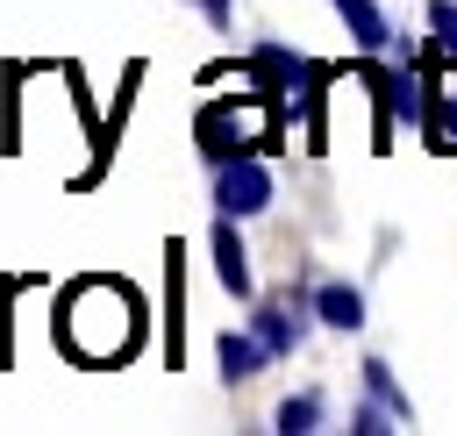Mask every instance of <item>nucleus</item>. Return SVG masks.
Listing matches in <instances>:
<instances>
[{
    "label": "nucleus",
    "mask_w": 457,
    "mask_h": 436,
    "mask_svg": "<svg viewBox=\"0 0 457 436\" xmlns=\"http://www.w3.org/2000/svg\"><path fill=\"white\" fill-rule=\"evenodd\" d=\"M214 365H221V379H228V386H243V379H257V372L271 365V350H264V336H257V329H243V336L228 329V336L214 343Z\"/></svg>",
    "instance_id": "obj_6"
},
{
    "label": "nucleus",
    "mask_w": 457,
    "mask_h": 436,
    "mask_svg": "<svg viewBox=\"0 0 457 436\" xmlns=\"http://www.w3.org/2000/svg\"><path fill=\"white\" fill-rule=\"evenodd\" d=\"M250 329L264 336V350H271V357H293V350H300V336H307V314H300L293 300H264V307L250 314Z\"/></svg>",
    "instance_id": "obj_5"
},
{
    "label": "nucleus",
    "mask_w": 457,
    "mask_h": 436,
    "mask_svg": "<svg viewBox=\"0 0 457 436\" xmlns=\"http://www.w3.org/2000/svg\"><path fill=\"white\" fill-rule=\"evenodd\" d=\"M271 207V172H264V157L250 150V157H221L214 164V214H264Z\"/></svg>",
    "instance_id": "obj_3"
},
{
    "label": "nucleus",
    "mask_w": 457,
    "mask_h": 436,
    "mask_svg": "<svg viewBox=\"0 0 457 436\" xmlns=\"http://www.w3.org/2000/svg\"><path fill=\"white\" fill-rule=\"evenodd\" d=\"M314 314H321L328 329H364V293L343 286V279H328V286L314 293Z\"/></svg>",
    "instance_id": "obj_10"
},
{
    "label": "nucleus",
    "mask_w": 457,
    "mask_h": 436,
    "mask_svg": "<svg viewBox=\"0 0 457 436\" xmlns=\"http://www.w3.org/2000/svg\"><path fill=\"white\" fill-rule=\"evenodd\" d=\"M257 143H271V122H264V107L257 100H214L207 114H200V150L221 164V157H250Z\"/></svg>",
    "instance_id": "obj_2"
},
{
    "label": "nucleus",
    "mask_w": 457,
    "mask_h": 436,
    "mask_svg": "<svg viewBox=\"0 0 457 436\" xmlns=\"http://www.w3.org/2000/svg\"><path fill=\"white\" fill-rule=\"evenodd\" d=\"M200 7H207V21H214V29H228V14H236V0H200Z\"/></svg>",
    "instance_id": "obj_13"
},
{
    "label": "nucleus",
    "mask_w": 457,
    "mask_h": 436,
    "mask_svg": "<svg viewBox=\"0 0 457 436\" xmlns=\"http://www.w3.org/2000/svg\"><path fill=\"white\" fill-rule=\"evenodd\" d=\"M136 329H143V300L121 286V279H79L71 300H64V350L86 357V365H114L136 350Z\"/></svg>",
    "instance_id": "obj_1"
},
{
    "label": "nucleus",
    "mask_w": 457,
    "mask_h": 436,
    "mask_svg": "<svg viewBox=\"0 0 457 436\" xmlns=\"http://www.w3.org/2000/svg\"><path fill=\"white\" fill-rule=\"evenodd\" d=\"M428 36L443 57H457V0H428Z\"/></svg>",
    "instance_id": "obj_12"
},
{
    "label": "nucleus",
    "mask_w": 457,
    "mask_h": 436,
    "mask_svg": "<svg viewBox=\"0 0 457 436\" xmlns=\"http://www.w3.org/2000/svg\"><path fill=\"white\" fill-rule=\"evenodd\" d=\"M321 415H328V400H321L314 386H307V393H286V400H278V429H286V436H307V429H321Z\"/></svg>",
    "instance_id": "obj_11"
},
{
    "label": "nucleus",
    "mask_w": 457,
    "mask_h": 436,
    "mask_svg": "<svg viewBox=\"0 0 457 436\" xmlns=\"http://www.w3.org/2000/svg\"><path fill=\"white\" fill-rule=\"evenodd\" d=\"M328 7L343 14V29H350L357 50H386V43H393V21L378 14V0H328Z\"/></svg>",
    "instance_id": "obj_8"
},
{
    "label": "nucleus",
    "mask_w": 457,
    "mask_h": 436,
    "mask_svg": "<svg viewBox=\"0 0 457 436\" xmlns=\"http://www.w3.org/2000/svg\"><path fill=\"white\" fill-rule=\"evenodd\" d=\"M364 400L393 422V429H414V400L393 386V372H386V357H364Z\"/></svg>",
    "instance_id": "obj_7"
},
{
    "label": "nucleus",
    "mask_w": 457,
    "mask_h": 436,
    "mask_svg": "<svg viewBox=\"0 0 457 436\" xmlns=\"http://www.w3.org/2000/svg\"><path fill=\"white\" fill-rule=\"evenodd\" d=\"M428 136H436V150H457V57H450V71H443V86H428Z\"/></svg>",
    "instance_id": "obj_9"
},
{
    "label": "nucleus",
    "mask_w": 457,
    "mask_h": 436,
    "mask_svg": "<svg viewBox=\"0 0 457 436\" xmlns=\"http://www.w3.org/2000/svg\"><path fill=\"white\" fill-rule=\"evenodd\" d=\"M214 279H221L236 300H250V286H257V279H250V250H243V236H236V214L214 222Z\"/></svg>",
    "instance_id": "obj_4"
}]
</instances>
